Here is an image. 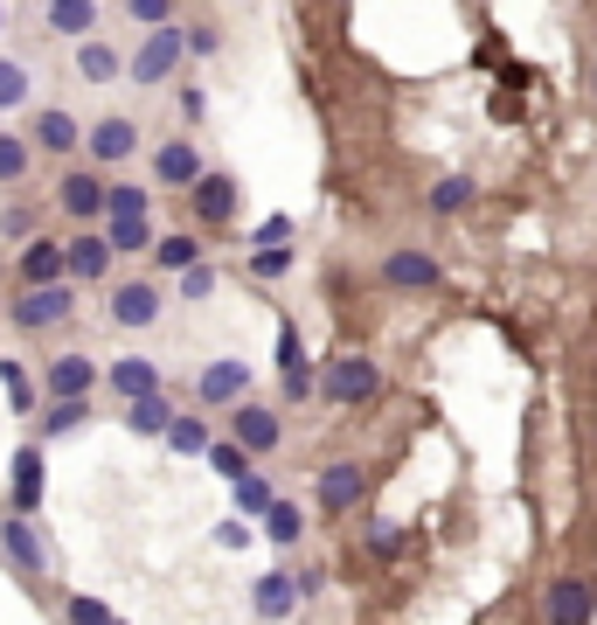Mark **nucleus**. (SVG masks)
Masks as SVG:
<instances>
[{"label": "nucleus", "mask_w": 597, "mask_h": 625, "mask_svg": "<svg viewBox=\"0 0 597 625\" xmlns=\"http://www.w3.org/2000/svg\"><path fill=\"white\" fill-rule=\"evenodd\" d=\"M153 195L146 188H105V216H112V229H105V250L112 257H140V250H153Z\"/></svg>", "instance_id": "f257e3e1"}, {"label": "nucleus", "mask_w": 597, "mask_h": 625, "mask_svg": "<svg viewBox=\"0 0 597 625\" xmlns=\"http://www.w3.org/2000/svg\"><path fill=\"white\" fill-rule=\"evenodd\" d=\"M382 389V369L369 355H341L333 369H320L313 376V397H327V403H341V410H354V403H369Z\"/></svg>", "instance_id": "f03ea898"}, {"label": "nucleus", "mask_w": 597, "mask_h": 625, "mask_svg": "<svg viewBox=\"0 0 597 625\" xmlns=\"http://www.w3.org/2000/svg\"><path fill=\"white\" fill-rule=\"evenodd\" d=\"M181 57H188V42H181V29L167 21V29H153V35L133 49V63H119V70H125V76H133V84L146 91V84H167Z\"/></svg>", "instance_id": "7ed1b4c3"}, {"label": "nucleus", "mask_w": 597, "mask_h": 625, "mask_svg": "<svg viewBox=\"0 0 597 625\" xmlns=\"http://www.w3.org/2000/svg\"><path fill=\"white\" fill-rule=\"evenodd\" d=\"M278 438H285L278 410H265V403H237V410H229V445H237L244 459H271Z\"/></svg>", "instance_id": "20e7f679"}, {"label": "nucleus", "mask_w": 597, "mask_h": 625, "mask_svg": "<svg viewBox=\"0 0 597 625\" xmlns=\"http://www.w3.org/2000/svg\"><path fill=\"white\" fill-rule=\"evenodd\" d=\"M76 312V285H49V293H14V312L8 320L21 334H49V327H63Z\"/></svg>", "instance_id": "39448f33"}, {"label": "nucleus", "mask_w": 597, "mask_h": 625, "mask_svg": "<svg viewBox=\"0 0 597 625\" xmlns=\"http://www.w3.org/2000/svg\"><path fill=\"white\" fill-rule=\"evenodd\" d=\"M188 208H195V223H237V174H216V167H202V181L188 188Z\"/></svg>", "instance_id": "423d86ee"}, {"label": "nucleus", "mask_w": 597, "mask_h": 625, "mask_svg": "<svg viewBox=\"0 0 597 625\" xmlns=\"http://www.w3.org/2000/svg\"><path fill=\"white\" fill-rule=\"evenodd\" d=\"M195 397L209 403V410H237V403H250V369H244L237 355H223V361H209V369H202Z\"/></svg>", "instance_id": "0eeeda50"}, {"label": "nucleus", "mask_w": 597, "mask_h": 625, "mask_svg": "<svg viewBox=\"0 0 597 625\" xmlns=\"http://www.w3.org/2000/svg\"><path fill=\"white\" fill-rule=\"evenodd\" d=\"M42 389H49V403H91L97 361L91 355H56V361H49V376H42Z\"/></svg>", "instance_id": "6e6552de"}, {"label": "nucleus", "mask_w": 597, "mask_h": 625, "mask_svg": "<svg viewBox=\"0 0 597 625\" xmlns=\"http://www.w3.org/2000/svg\"><path fill=\"white\" fill-rule=\"evenodd\" d=\"M278 382H285V403H306V397H313V355H306V341H299L292 320L278 327Z\"/></svg>", "instance_id": "1a4fd4ad"}, {"label": "nucleus", "mask_w": 597, "mask_h": 625, "mask_svg": "<svg viewBox=\"0 0 597 625\" xmlns=\"http://www.w3.org/2000/svg\"><path fill=\"white\" fill-rule=\"evenodd\" d=\"M542 612H549V625H590L597 584H590V577H556L549 591H542Z\"/></svg>", "instance_id": "9d476101"}, {"label": "nucleus", "mask_w": 597, "mask_h": 625, "mask_svg": "<svg viewBox=\"0 0 597 625\" xmlns=\"http://www.w3.org/2000/svg\"><path fill=\"white\" fill-rule=\"evenodd\" d=\"M97 382H112V397H119V403L161 397V361H146V355H119L112 369H97Z\"/></svg>", "instance_id": "9b49d317"}, {"label": "nucleus", "mask_w": 597, "mask_h": 625, "mask_svg": "<svg viewBox=\"0 0 597 625\" xmlns=\"http://www.w3.org/2000/svg\"><path fill=\"white\" fill-rule=\"evenodd\" d=\"M84 146H91V161H97V167H119V161H133L140 125L125 119V112H112V119H97L91 133H84Z\"/></svg>", "instance_id": "f8f14e48"}, {"label": "nucleus", "mask_w": 597, "mask_h": 625, "mask_svg": "<svg viewBox=\"0 0 597 625\" xmlns=\"http://www.w3.org/2000/svg\"><path fill=\"white\" fill-rule=\"evenodd\" d=\"M361 493H369V473H361L354 459H333L320 473V514H354Z\"/></svg>", "instance_id": "ddd939ff"}, {"label": "nucleus", "mask_w": 597, "mask_h": 625, "mask_svg": "<svg viewBox=\"0 0 597 625\" xmlns=\"http://www.w3.org/2000/svg\"><path fill=\"white\" fill-rule=\"evenodd\" d=\"M0 550H8V563L21 570V577H42V570H49V550H42V529H35V521H0Z\"/></svg>", "instance_id": "4468645a"}, {"label": "nucleus", "mask_w": 597, "mask_h": 625, "mask_svg": "<svg viewBox=\"0 0 597 625\" xmlns=\"http://www.w3.org/2000/svg\"><path fill=\"white\" fill-rule=\"evenodd\" d=\"M112 320L119 327H153V320H161V285H153V278L112 285Z\"/></svg>", "instance_id": "2eb2a0df"}, {"label": "nucleus", "mask_w": 597, "mask_h": 625, "mask_svg": "<svg viewBox=\"0 0 597 625\" xmlns=\"http://www.w3.org/2000/svg\"><path fill=\"white\" fill-rule=\"evenodd\" d=\"M382 278L397 285V293H431V285L445 278V265H438L431 250H389L382 257Z\"/></svg>", "instance_id": "dca6fc26"}, {"label": "nucleus", "mask_w": 597, "mask_h": 625, "mask_svg": "<svg viewBox=\"0 0 597 625\" xmlns=\"http://www.w3.org/2000/svg\"><path fill=\"white\" fill-rule=\"evenodd\" d=\"M153 181H161V188H195V181H202V146L161 140V146H153Z\"/></svg>", "instance_id": "f3484780"}, {"label": "nucleus", "mask_w": 597, "mask_h": 625, "mask_svg": "<svg viewBox=\"0 0 597 625\" xmlns=\"http://www.w3.org/2000/svg\"><path fill=\"white\" fill-rule=\"evenodd\" d=\"M250 612L265 618V625H285L299 612V584H292V570H271V577H257L250 584Z\"/></svg>", "instance_id": "a211bd4d"}, {"label": "nucleus", "mask_w": 597, "mask_h": 625, "mask_svg": "<svg viewBox=\"0 0 597 625\" xmlns=\"http://www.w3.org/2000/svg\"><path fill=\"white\" fill-rule=\"evenodd\" d=\"M97 278H112L105 237H70L63 244V285H97Z\"/></svg>", "instance_id": "6ab92c4d"}, {"label": "nucleus", "mask_w": 597, "mask_h": 625, "mask_svg": "<svg viewBox=\"0 0 597 625\" xmlns=\"http://www.w3.org/2000/svg\"><path fill=\"white\" fill-rule=\"evenodd\" d=\"M8 501H14V508H8L14 521H35V508H42V452H35V445H21V452H14Z\"/></svg>", "instance_id": "aec40b11"}, {"label": "nucleus", "mask_w": 597, "mask_h": 625, "mask_svg": "<svg viewBox=\"0 0 597 625\" xmlns=\"http://www.w3.org/2000/svg\"><path fill=\"white\" fill-rule=\"evenodd\" d=\"M56 208L63 216H105V181H97L91 167H70L56 181Z\"/></svg>", "instance_id": "412c9836"}, {"label": "nucleus", "mask_w": 597, "mask_h": 625, "mask_svg": "<svg viewBox=\"0 0 597 625\" xmlns=\"http://www.w3.org/2000/svg\"><path fill=\"white\" fill-rule=\"evenodd\" d=\"M49 285H63V244H21V293H49Z\"/></svg>", "instance_id": "4be33fe9"}, {"label": "nucleus", "mask_w": 597, "mask_h": 625, "mask_svg": "<svg viewBox=\"0 0 597 625\" xmlns=\"http://www.w3.org/2000/svg\"><path fill=\"white\" fill-rule=\"evenodd\" d=\"M229 501H237V521H265V508L278 501V486H271V480L250 465L244 480H229Z\"/></svg>", "instance_id": "5701e85b"}, {"label": "nucleus", "mask_w": 597, "mask_h": 625, "mask_svg": "<svg viewBox=\"0 0 597 625\" xmlns=\"http://www.w3.org/2000/svg\"><path fill=\"white\" fill-rule=\"evenodd\" d=\"M29 146H42V153H76V146H84V133H76V119H70V112H42Z\"/></svg>", "instance_id": "b1692460"}, {"label": "nucleus", "mask_w": 597, "mask_h": 625, "mask_svg": "<svg viewBox=\"0 0 597 625\" xmlns=\"http://www.w3.org/2000/svg\"><path fill=\"white\" fill-rule=\"evenodd\" d=\"M35 167V146L21 140V133H0V188H21Z\"/></svg>", "instance_id": "393cba45"}, {"label": "nucleus", "mask_w": 597, "mask_h": 625, "mask_svg": "<svg viewBox=\"0 0 597 625\" xmlns=\"http://www.w3.org/2000/svg\"><path fill=\"white\" fill-rule=\"evenodd\" d=\"M299 535H306V514L292 501H271L265 508V542H278V550H299Z\"/></svg>", "instance_id": "a878e982"}, {"label": "nucleus", "mask_w": 597, "mask_h": 625, "mask_svg": "<svg viewBox=\"0 0 597 625\" xmlns=\"http://www.w3.org/2000/svg\"><path fill=\"white\" fill-rule=\"evenodd\" d=\"M167 452H181V459H202L209 452V424H202V417H167Z\"/></svg>", "instance_id": "bb28decb"}, {"label": "nucleus", "mask_w": 597, "mask_h": 625, "mask_svg": "<svg viewBox=\"0 0 597 625\" xmlns=\"http://www.w3.org/2000/svg\"><path fill=\"white\" fill-rule=\"evenodd\" d=\"M153 265H161V271H195L202 244L188 237V229H181V237H153Z\"/></svg>", "instance_id": "cd10ccee"}, {"label": "nucleus", "mask_w": 597, "mask_h": 625, "mask_svg": "<svg viewBox=\"0 0 597 625\" xmlns=\"http://www.w3.org/2000/svg\"><path fill=\"white\" fill-rule=\"evenodd\" d=\"M292 265H299V250H292V244H265V250H250V257H244V271H250V278H265V285H278Z\"/></svg>", "instance_id": "c85d7f7f"}, {"label": "nucleus", "mask_w": 597, "mask_h": 625, "mask_svg": "<svg viewBox=\"0 0 597 625\" xmlns=\"http://www.w3.org/2000/svg\"><path fill=\"white\" fill-rule=\"evenodd\" d=\"M167 417H174L167 389H161V397H140V403H125V424H133L140 438H161V431H167Z\"/></svg>", "instance_id": "c756f323"}, {"label": "nucleus", "mask_w": 597, "mask_h": 625, "mask_svg": "<svg viewBox=\"0 0 597 625\" xmlns=\"http://www.w3.org/2000/svg\"><path fill=\"white\" fill-rule=\"evenodd\" d=\"M35 229H42V202H8L0 208V237L8 244H35Z\"/></svg>", "instance_id": "7c9ffc66"}, {"label": "nucleus", "mask_w": 597, "mask_h": 625, "mask_svg": "<svg viewBox=\"0 0 597 625\" xmlns=\"http://www.w3.org/2000/svg\"><path fill=\"white\" fill-rule=\"evenodd\" d=\"M473 195H480V181H473V174H445V181L431 188V216H459V208L473 202Z\"/></svg>", "instance_id": "2f4dec72"}, {"label": "nucleus", "mask_w": 597, "mask_h": 625, "mask_svg": "<svg viewBox=\"0 0 597 625\" xmlns=\"http://www.w3.org/2000/svg\"><path fill=\"white\" fill-rule=\"evenodd\" d=\"M29 91H35V76H29V63L0 57V112H21V104H29Z\"/></svg>", "instance_id": "473e14b6"}, {"label": "nucleus", "mask_w": 597, "mask_h": 625, "mask_svg": "<svg viewBox=\"0 0 597 625\" xmlns=\"http://www.w3.org/2000/svg\"><path fill=\"white\" fill-rule=\"evenodd\" d=\"M91 21H97L91 0H49V29L56 35H91Z\"/></svg>", "instance_id": "72a5a7b5"}, {"label": "nucleus", "mask_w": 597, "mask_h": 625, "mask_svg": "<svg viewBox=\"0 0 597 625\" xmlns=\"http://www.w3.org/2000/svg\"><path fill=\"white\" fill-rule=\"evenodd\" d=\"M76 70H84L91 84H112V76H119V49H105V42H84V49H76Z\"/></svg>", "instance_id": "f704fd0d"}, {"label": "nucleus", "mask_w": 597, "mask_h": 625, "mask_svg": "<svg viewBox=\"0 0 597 625\" xmlns=\"http://www.w3.org/2000/svg\"><path fill=\"white\" fill-rule=\"evenodd\" d=\"M0 389H8V403H14L21 417H29V410H35V376H29V369H21V361H0Z\"/></svg>", "instance_id": "c9c22d12"}, {"label": "nucleus", "mask_w": 597, "mask_h": 625, "mask_svg": "<svg viewBox=\"0 0 597 625\" xmlns=\"http://www.w3.org/2000/svg\"><path fill=\"white\" fill-rule=\"evenodd\" d=\"M76 424H91V403H49L42 410V438H70Z\"/></svg>", "instance_id": "e433bc0d"}, {"label": "nucleus", "mask_w": 597, "mask_h": 625, "mask_svg": "<svg viewBox=\"0 0 597 625\" xmlns=\"http://www.w3.org/2000/svg\"><path fill=\"white\" fill-rule=\"evenodd\" d=\"M403 550H410V535L397 529V521H375V529H369V556H375V563H397Z\"/></svg>", "instance_id": "4c0bfd02"}, {"label": "nucleus", "mask_w": 597, "mask_h": 625, "mask_svg": "<svg viewBox=\"0 0 597 625\" xmlns=\"http://www.w3.org/2000/svg\"><path fill=\"white\" fill-rule=\"evenodd\" d=\"M167 0H125V21H140V29H167Z\"/></svg>", "instance_id": "58836bf2"}, {"label": "nucleus", "mask_w": 597, "mask_h": 625, "mask_svg": "<svg viewBox=\"0 0 597 625\" xmlns=\"http://www.w3.org/2000/svg\"><path fill=\"white\" fill-rule=\"evenodd\" d=\"M63 618H70V625H112V612L97 605V597H70V605H63Z\"/></svg>", "instance_id": "ea45409f"}, {"label": "nucleus", "mask_w": 597, "mask_h": 625, "mask_svg": "<svg viewBox=\"0 0 597 625\" xmlns=\"http://www.w3.org/2000/svg\"><path fill=\"white\" fill-rule=\"evenodd\" d=\"M209 465H216L223 480H244V473H250V459H244L237 445H209Z\"/></svg>", "instance_id": "a19ab883"}, {"label": "nucleus", "mask_w": 597, "mask_h": 625, "mask_svg": "<svg viewBox=\"0 0 597 625\" xmlns=\"http://www.w3.org/2000/svg\"><path fill=\"white\" fill-rule=\"evenodd\" d=\"M181 42H188L195 57H216V49H223V35L209 29V21H195V29H181Z\"/></svg>", "instance_id": "79ce46f5"}, {"label": "nucleus", "mask_w": 597, "mask_h": 625, "mask_svg": "<svg viewBox=\"0 0 597 625\" xmlns=\"http://www.w3.org/2000/svg\"><path fill=\"white\" fill-rule=\"evenodd\" d=\"M181 293H188V299H209V293H216V271H209V265L181 271Z\"/></svg>", "instance_id": "37998d69"}, {"label": "nucleus", "mask_w": 597, "mask_h": 625, "mask_svg": "<svg viewBox=\"0 0 597 625\" xmlns=\"http://www.w3.org/2000/svg\"><path fill=\"white\" fill-rule=\"evenodd\" d=\"M265 244H292V216H271L265 229H257V250H265Z\"/></svg>", "instance_id": "c03bdc74"}, {"label": "nucleus", "mask_w": 597, "mask_h": 625, "mask_svg": "<svg viewBox=\"0 0 597 625\" xmlns=\"http://www.w3.org/2000/svg\"><path fill=\"white\" fill-rule=\"evenodd\" d=\"M216 542H223V550H244V542H250V521H237V514H229L223 529H216Z\"/></svg>", "instance_id": "a18cd8bd"}, {"label": "nucleus", "mask_w": 597, "mask_h": 625, "mask_svg": "<svg viewBox=\"0 0 597 625\" xmlns=\"http://www.w3.org/2000/svg\"><path fill=\"white\" fill-rule=\"evenodd\" d=\"M202 112H209V98H202V91H195V84H188V91H181V119H188V125H195V119H202Z\"/></svg>", "instance_id": "49530a36"}, {"label": "nucleus", "mask_w": 597, "mask_h": 625, "mask_svg": "<svg viewBox=\"0 0 597 625\" xmlns=\"http://www.w3.org/2000/svg\"><path fill=\"white\" fill-rule=\"evenodd\" d=\"M590 98H597V63H590Z\"/></svg>", "instance_id": "de8ad7c7"}, {"label": "nucleus", "mask_w": 597, "mask_h": 625, "mask_svg": "<svg viewBox=\"0 0 597 625\" xmlns=\"http://www.w3.org/2000/svg\"><path fill=\"white\" fill-rule=\"evenodd\" d=\"M112 625H125V618H112Z\"/></svg>", "instance_id": "09e8293b"}, {"label": "nucleus", "mask_w": 597, "mask_h": 625, "mask_svg": "<svg viewBox=\"0 0 597 625\" xmlns=\"http://www.w3.org/2000/svg\"><path fill=\"white\" fill-rule=\"evenodd\" d=\"M0 21H8V14H0Z\"/></svg>", "instance_id": "8fccbe9b"}]
</instances>
